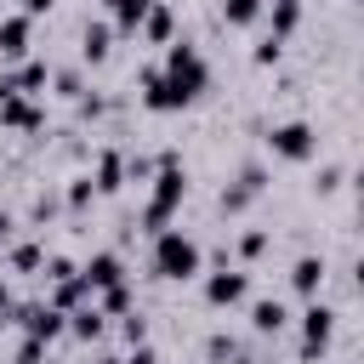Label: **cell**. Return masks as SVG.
Returning a JSON list of instances; mask_svg holds the SVG:
<instances>
[{"label":"cell","instance_id":"1","mask_svg":"<svg viewBox=\"0 0 364 364\" xmlns=\"http://www.w3.org/2000/svg\"><path fill=\"white\" fill-rule=\"evenodd\" d=\"M210 85V63L193 40H171L165 46V63H142L136 68V102L148 114H176L188 102H199V91Z\"/></svg>","mask_w":364,"mask_h":364},{"label":"cell","instance_id":"2","mask_svg":"<svg viewBox=\"0 0 364 364\" xmlns=\"http://www.w3.org/2000/svg\"><path fill=\"white\" fill-rule=\"evenodd\" d=\"M148 182H154V193L142 199V210H136V228L154 239L159 228H171L176 205L188 199V171H182V159H159V171H154Z\"/></svg>","mask_w":364,"mask_h":364},{"label":"cell","instance_id":"3","mask_svg":"<svg viewBox=\"0 0 364 364\" xmlns=\"http://www.w3.org/2000/svg\"><path fill=\"white\" fill-rule=\"evenodd\" d=\"M148 267H154L159 279H171V284H188V279L205 273V250H199V239L182 233V228H159V233H154V250H148Z\"/></svg>","mask_w":364,"mask_h":364},{"label":"cell","instance_id":"4","mask_svg":"<svg viewBox=\"0 0 364 364\" xmlns=\"http://www.w3.org/2000/svg\"><path fill=\"white\" fill-rule=\"evenodd\" d=\"M262 142H267V154L284 159V165H307V159L318 154V131H313L307 119H279V125L262 131Z\"/></svg>","mask_w":364,"mask_h":364},{"label":"cell","instance_id":"5","mask_svg":"<svg viewBox=\"0 0 364 364\" xmlns=\"http://www.w3.org/2000/svg\"><path fill=\"white\" fill-rule=\"evenodd\" d=\"M336 307L324 301V296H307V307H301V364H318L324 353H330V341H336Z\"/></svg>","mask_w":364,"mask_h":364},{"label":"cell","instance_id":"6","mask_svg":"<svg viewBox=\"0 0 364 364\" xmlns=\"http://www.w3.org/2000/svg\"><path fill=\"white\" fill-rule=\"evenodd\" d=\"M250 296V267H216V273H205V307H239Z\"/></svg>","mask_w":364,"mask_h":364},{"label":"cell","instance_id":"7","mask_svg":"<svg viewBox=\"0 0 364 364\" xmlns=\"http://www.w3.org/2000/svg\"><path fill=\"white\" fill-rule=\"evenodd\" d=\"M46 80H51V63H46V57L6 63V74H0V97H40Z\"/></svg>","mask_w":364,"mask_h":364},{"label":"cell","instance_id":"8","mask_svg":"<svg viewBox=\"0 0 364 364\" xmlns=\"http://www.w3.org/2000/svg\"><path fill=\"white\" fill-rule=\"evenodd\" d=\"M23 57H34V17L11 11L0 17V63H23Z\"/></svg>","mask_w":364,"mask_h":364},{"label":"cell","instance_id":"9","mask_svg":"<svg viewBox=\"0 0 364 364\" xmlns=\"http://www.w3.org/2000/svg\"><path fill=\"white\" fill-rule=\"evenodd\" d=\"M80 279H85L91 296H97V290H108V284L125 279V256H119V250H91V256L80 262Z\"/></svg>","mask_w":364,"mask_h":364},{"label":"cell","instance_id":"10","mask_svg":"<svg viewBox=\"0 0 364 364\" xmlns=\"http://www.w3.org/2000/svg\"><path fill=\"white\" fill-rule=\"evenodd\" d=\"M91 188L97 193H119L125 188V148H97L91 154Z\"/></svg>","mask_w":364,"mask_h":364},{"label":"cell","instance_id":"11","mask_svg":"<svg viewBox=\"0 0 364 364\" xmlns=\"http://www.w3.org/2000/svg\"><path fill=\"white\" fill-rule=\"evenodd\" d=\"M0 125L6 131H46V108L34 97H0Z\"/></svg>","mask_w":364,"mask_h":364},{"label":"cell","instance_id":"12","mask_svg":"<svg viewBox=\"0 0 364 364\" xmlns=\"http://www.w3.org/2000/svg\"><path fill=\"white\" fill-rule=\"evenodd\" d=\"M80 57H85L91 68H97V63H108V57H114V23H102V17H97V23H85V28H80Z\"/></svg>","mask_w":364,"mask_h":364},{"label":"cell","instance_id":"13","mask_svg":"<svg viewBox=\"0 0 364 364\" xmlns=\"http://www.w3.org/2000/svg\"><path fill=\"white\" fill-rule=\"evenodd\" d=\"M324 279H330V262L324 256H296V267H290V290L296 296H318Z\"/></svg>","mask_w":364,"mask_h":364},{"label":"cell","instance_id":"14","mask_svg":"<svg viewBox=\"0 0 364 364\" xmlns=\"http://www.w3.org/2000/svg\"><path fill=\"white\" fill-rule=\"evenodd\" d=\"M68 336H74V341H102V336H108V313H102L97 301H80V307L68 313Z\"/></svg>","mask_w":364,"mask_h":364},{"label":"cell","instance_id":"15","mask_svg":"<svg viewBox=\"0 0 364 364\" xmlns=\"http://www.w3.org/2000/svg\"><path fill=\"white\" fill-rule=\"evenodd\" d=\"M136 34H142V40H154V46H171V40H176V11H171L165 0H154V6H148V17L136 23Z\"/></svg>","mask_w":364,"mask_h":364},{"label":"cell","instance_id":"16","mask_svg":"<svg viewBox=\"0 0 364 364\" xmlns=\"http://www.w3.org/2000/svg\"><path fill=\"white\" fill-rule=\"evenodd\" d=\"M290 324V307L279 301V296H262V301H250V330L256 336H279Z\"/></svg>","mask_w":364,"mask_h":364},{"label":"cell","instance_id":"17","mask_svg":"<svg viewBox=\"0 0 364 364\" xmlns=\"http://www.w3.org/2000/svg\"><path fill=\"white\" fill-rule=\"evenodd\" d=\"M262 11H267V34H273V40H290V34L301 28V11H307V6H301V0H267Z\"/></svg>","mask_w":364,"mask_h":364},{"label":"cell","instance_id":"18","mask_svg":"<svg viewBox=\"0 0 364 364\" xmlns=\"http://www.w3.org/2000/svg\"><path fill=\"white\" fill-rule=\"evenodd\" d=\"M6 267L11 273H40L46 267V245L40 239H6Z\"/></svg>","mask_w":364,"mask_h":364},{"label":"cell","instance_id":"19","mask_svg":"<svg viewBox=\"0 0 364 364\" xmlns=\"http://www.w3.org/2000/svg\"><path fill=\"white\" fill-rule=\"evenodd\" d=\"M57 313H74L80 301H91V284L80 279V273H68V279H51V296H46Z\"/></svg>","mask_w":364,"mask_h":364},{"label":"cell","instance_id":"20","mask_svg":"<svg viewBox=\"0 0 364 364\" xmlns=\"http://www.w3.org/2000/svg\"><path fill=\"white\" fill-rule=\"evenodd\" d=\"M102 6H108L114 34H136V23L148 17V6H154V0H102Z\"/></svg>","mask_w":364,"mask_h":364},{"label":"cell","instance_id":"21","mask_svg":"<svg viewBox=\"0 0 364 364\" xmlns=\"http://www.w3.org/2000/svg\"><path fill=\"white\" fill-rule=\"evenodd\" d=\"M91 199H97V188H91V171H74V176H68V188H63V205H68V210H85Z\"/></svg>","mask_w":364,"mask_h":364},{"label":"cell","instance_id":"22","mask_svg":"<svg viewBox=\"0 0 364 364\" xmlns=\"http://www.w3.org/2000/svg\"><path fill=\"white\" fill-rule=\"evenodd\" d=\"M267 245H273V233H267V228H245V233H239V245H233V256H239V262H256V256H267Z\"/></svg>","mask_w":364,"mask_h":364},{"label":"cell","instance_id":"23","mask_svg":"<svg viewBox=\"0 0 364 364\" xmlns=\"http://www.w3.org/2000/svg\"><path fill=\"white\" fill-rule=\"evenodd\" d=\"M91 301H97V307H102L108 318H119V313H131V284L119 279V284H108V290H97Z\"/></svg>","mask_w":364,"mask_h":364},{"label":"cell","instance_id":"24","mask_svg":"<svg viewBox=\"0 0 364 364\" xmlns=\"http://www.w3.org/2000/svg\"><path fill=\"white\" fill-rule=\"evenodd\" d=\"M262 6H267V0H222V23H228V28H245V23L262 17Z\"/></svg>","mask_w":364,"mask_h":364},{"label":"cell","instance_id":"25","mask_svg":"<svg viewBox=\"0 0 364 364\" xmlns=\"http://www.w3.org/2000/svg\"><path fill=\"white\" fill-rule=\"evenodd\" d=\"M57 97H80L85 91V80H80V68H51V80H46Z\"/></svg>","mask_w":364,"mask_h":364},{"label":"cell","instance_id":"26","mask_svg":"<svg viewBox=\"0 0 364 364\" xmlns=\"http://www.w3.org/2000/svg\"><path fill=\"white\" fill-rule=\"evenodd\" d=\"M279 57H284V40H273V34H262V40H256V51H250V63H256V68H273Z\"/></svg>","mask_w":364,"mask_h":364},{"label":"cell","instance_id":"27","mask_svg":"<svg viewBox=\"0 0 364 364\" xmlns=\"http://www.w3.org/2000/svg\"><path fill=\"white\" fill-rule=\"evenodd\" d=\"M119 336H125V347H136V341H148V318L131 307V313H119Z\"/></svg>","mask_w":364,"mask_h":364},{"label":"cell","instance_id":"28","mask_svg":"<svg viewBox=\"0 0 364 364\" xmlns=\"http://www.w3.org/2000/svg\"><path fill=\"white\" fill-rule=\"evenodd\" d=\"M341 182H347V171H341V165H318V176H313V193H336Z\"/></svg>","mask_w":364,"mask_h":364},{"label":"cell","instance_id":"29","mask_svg":"<svg viewBox=\"0 0 364 364\" xmlns=\"http://www.w3.org/2000/svg\"><path fill=\"white\" fill-rule=\"evenodd\" d=\"M57 210H63V193H34V205H28V216H34V222H51Z\"/></svg>","mask_w":364,"mask_h":364},{"label":"cell","instance_id":"30","mask_svg":"<svg viewBox=\"0 0 364 364\" xmlns=\"http://www.w3.org/2000/svg\"><path fill=\"white\" fill-rule=\"evenodd\" d=\"M205 353H210V358H233V353H239V341H233L228 330H216V336L205 341Z\"/></svg>","mask_w":364,"mask_h":364},{"label":"cell","instance_id":"31","mask_svg":"<svg viewBox=\"0 0 364 364\" xmlns=\"http://www.w3.org/2000/svg\"><path fill=\"white\" fill-rule=\"evenodd\" d=\"M68 273H80L68 256H57V250H46V279H68Z\"/></svg>","mask_w":364,"mask_h":364},{"label":"cell","instance_id":"32","mask_svg":"<svg viewBox=\"0 0 364 364\" xmlns=\"http://www.w3.org/2000/svg\"><path fill=\"white\" fill-rule=\"evenodd\" d=\"M125 364H165V353H159V347H148V341H136V347L125 353Z\"/></svg>","mask_w":364,"mask_h":364},{"label":"cell","instance_id":"33","mask_svg":"<svg viewBox=\"0 0 364 364\" xmlns=\"http://www.w3.org/2000/svg\"><path fill=\"white\" fill-rule=\"evenodd\" d=\"M51 6H57V0H23V6H17V11H28V17H46V11H51Z\"/></svg>","mask_w":364,"mask_h":364},{"label":"cell","instance_id":"34","mask_svg":"<svg viewBox=\"0 0 364 364\" xmlns=\"http://www.w3.org/2000/svg\"><path fill=\"white\" fill-rule=\"evenodd\" d=\"M6 313H11V284L0 279V330H6Z\"/></svg>","mask_w":364,"mask_h":364},{"label":"cell","instance_id":"35","mask_svg":"<svg viewBox=\"0 0 364 364\" xmlns=\"http://www.w3.org/2000/svg\"><path fill=\"white\" fill-rule=\"evenodd\" d=\"M97 364H125V353H108V347H102V353H97Z\"/></svg>","mask_w":364,"mask_h":364},{"label":"cell","instance_id":"36","mask_svg":"<svg viewBox=\"0 0 364 364\" xmlns=\"http://www.w3.org/2000/svg\"><path fill=\"white\" fill-rule=\"evenodd\" d=\"M228 364H256V358H245V353H233V358H228Z\"/></svg>","mask_w":364,"mask_h":364},{"label":"cell","instance_id":"37","mask_svg":"<svg viewBox=\"0 0 364 364\" xmlns=\"http://www.w3.org/2000/svg\"><path fill=\"white\" fill-rule=\"evenodd\" d=\"M205 364H228V358H205Z\"/></svg>","mask_w":364,"mask_h":364},{"label":"cell","instance_id":"38","mask_svg":"<svg viewBox=\"0 0 364 364\" xmlns=\"http://www.w3.org/2000/svg\"><path fill=\"white\" fill-rule=\"evenodd\" d=\"M0 250H6V245H0Z\"/></svg>","mask_w":364,"mask_h":364}]
</instances>
